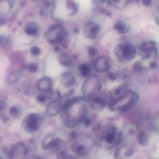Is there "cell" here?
<instances>
[{"instance_id":"6da1fadb","label":"cell","mask_w":159,"mask_h":159,"mask_svg":"<svg viewBox=\"0 0 159 159\" xmlns=\"http://www.w3.org/2000/svg\"><path fill=\"white\" fill-rule=\"evenodd\" d=\"M114 54L121 61H130L135 58L137 51L133 44L122 43L118 44L114 49Z\"/></svg>"},{"instance_id":"7a4b0ae2","label":"cell","mask_w":159,"mask_h":159,"mask_svg":"<svg viewBox=\"0 0 159 159\" xmlns=\"http://www.w3.org/2000/svg\"><path fill=\"white\" fill-rule=\"evenodd\" d=\"M128 83H125L116 87L110 94L109 105L111 109H114L118 102L124 100L132 92Z\"/></svg>"},{"instance_id":"3957f363","label":"cell","mask_w":159,"mask_h":159,"mask_svg":"<svg viewBox=\"0 0 159 159\" xmlns=\"http://www.w3.org/2000/svg\"><path fill=\"white\" fill-rule=\"evenodd\" d=\"M101 88L100 81L97 77L91 75L86 78L82 86V92L87 97L93 96Z\"/></svg>"},{"instance_id":"277c9868","label":"cell","mask_w":159,"mask_h":159,"mask_svg":"<svg viewBox=\"0 0 159 159\" xmlns=\"http://www.w3.org/2000/svg\"><path fill=\"white\" fill-rule=\"evenodd\" d=\"M66 35L65 28L60 25L56 24L49 27L46 31L45 38L51 44H57L63 41Z\"/></svg>"},{"instance_id":"5b68a950","label":"cell","mask_w":159,"mask_h":159,"mask_svg":"<svg viewBox=\"0 0 159 159\" xmlns=\"http://www.w3.org/2000/svg\"><path fill=\"white\" fill-rule=\"evenodd\" d=\"M42 124V119L36 113H30L24 118L23 126L24 129L29 133H34L38 130Z\"/></svg>"},{"instance_id":"8992f818","label":"cell","mask_w":159,"mask_h":159,"mask_svg":"<svg viewBox=\"0 0 159 159\" xmlns=\"http://www.w3.org/2000/svg\"><path fill=\"white\" fill-rule=\"evenodd\" d=\"M139 53L144 59H147L151 57L152 54L158 56V44L152 40H147L143 42L139 47Z\"/></svg>"},{"instance_id":"52a82bcc","label":"cell","mask_w":159,"mask_h":159,"mask_svg":"<svg viewBox=\"0 0 159 159\" xmlns=\"http://www.w3.org/2000/svg\"><path fill=\"white\" fill-rule=\"evenodd\" d=\"M29 152L28 147L23 143H18L12 146L8 151L9 159H23Z\"/></svg>"},{"instance_id":"ba28073f","label":"cell","mask_w":159,"mask_h":159,"mask_svg":"<svg viewBox=\"0 0 159 159\" xmlns=\"http://www.w3.org/2000/svg\"><path fill=\"white\" fill-rule=\"evenodd\" d=\"M100 26L94 21H88L83 27V33L86 37L90 40L96 39L100 31Z\"/></svg>"},{"instance_id":"9c48e42d","label":"cell","mask_w":159,"mask_h":159,"mask_svg":"<svg viewBox=\"0 0 159 159\" xmlns=\"http://www.w3.org/2000/svg\"><path fill=\"white\" fill-rule=\"evenodd\" d=\"M111 58L107 56H101L97 57L93 63L95 70L98 73H106L112 66Z\"/></svg>"},{"instance_id":"30bf717a","label":"cell","mask_w":159,"mask_h":159,"mask_svg":"<svg viewBox=\"0 0 159 159\" xmlns=\"http://www.w3.org/2000/svg\"><path fill=\"white\" fill-rule=\"evenodd\" d=\"M53 81L51 78L44 77L37 82V87L39 91L42 92H48L53 87Z\"/></svg>"},{"instance_id":"8fae6325","label":"cell","mask_w":159,"mask_h":159,"mask_svg":"<svg viewBox=\"0 0 159 159\" xmlns=\"http://www.w3.org/2000/svg\"><path fill=\"white\" fill-rule=\"evenodd\" d=\"M61 82L66 88L73 86L76 83V78L73 73H65L61 75Z\"/></svg>"},{"instance_id":"7c38bea8","label":"cell","mask_w":159,"mask_h":159,"mask_svg":"<svg viewBox=\"0 0 159 159\" xmlns=\"http://www.w3.org/2000/svg\"><path fill=\"white\" fill-rule=\"evenodd\" d=\"M104 138L108 144H114L115 142L118 144L121 139V136L114 129H111V131L104 136Z\"/></svg>"},{"instance_id":"4fadbf2b","label":"cell","mask_w":159,"mask_h":159,"mask_svg":"<svg viewBox=\"0 0 159 159\" xmlns=\"http://www.w3.org/2000/svg\"><path fill=\"white\" fill-rule=\"evenodd\" d=\"M62 108L60 102L57 100H54L49 105L46 111L49 115L54 116L59 113Z\"/></svg>"},{"instance_id":"5bb4252c","label":"cell","mask_w":159,"mask_h":159,"mask_svg":"<svg viewBox=\"0 0 159 159\" xmlns=\"http://www.w3.org/2000/svg\"><path fill=\"white\" fill-rule=\"evenodd\" d=\"M139 99V94L136 92L133 91L132 94L131 95L130 100L126 104L121 106L119 108L121 112H125L127 110L130 109L137 103Z\"/></svg>"},{"instance_id":"9a60e30c","label":"cell","mask_w":159,"mask_h":159,"mask_svg":"<svg viewBox=\"0 0 159 159\" xmlns=\"http://www.w3.org/2000/svg\"><path fill=\"white\" fill-rule=\"evenodd\" d=\"M113 28L118 33L124 34L129 32L130 28L128 24L122 21H118L113 24Z\"/></svg>"},{"instance_id":"2e32d148","label":"cell","mask_w":159,"mask_h":159,"mask_svg":"<svg viewBox=\"0 0 159 159\" xmlns=\"http://www.w3.org/2000/svg\"><path fill=\"white\" fill-rule=\"evenodd\" d=\"M59 62L64 67L70 68L73 65V59L69 54L65 53H62L58 58Z\"/></svg>"},{"instance_id":"e0dca14e","label":"cell","mask_w":159,"mask_h":159,"mask_svg":"<svg viewBox=\"0 0 159 159\" xmlns=\"http://www.w3.org/2000/svg\"><path fill=\"white\" fill-rule=\"evenodd\" d=\"M105 100L99 97L95 96L92 99L91 102V107L96 110H101L105 105Z\"/></svg>"},{"instance_id":"ac0fdd59","label":"cell","mask_w":159,"mask_h":159,"mask_svg":"<svg viewBox=\"0 0 159 159\" xmlns=\"http://www.w3.org/2000/svg\"><path fill=\"white\" fill-rule=\"evenodd\" d=\"M78 70L79 71L80 75L83 78H86L91 76V68L88 64L83 63L78 66Z\"/></svg>"},{"instance_id":"d6986e66","label":"cell","mask_w":159,"mask_h":159,"mask_svg":"<svg viewBox=\"0 0 159 159\" xmlns=\"http://www.w3.org/2000/svg\"><path fill=\"white\" fill-rule=\"evenodd\" d=\"M65 5L67 9L71 12V15H74L78 13L79 9V4L78 2L74 1H67Z\"/></svg>"},{"instance_id":"ffe728a7","label":"cell","mask_w":159,"mask_h":159,"mask_svg":"<svg viewBox=\"0 0 159 159\" xmlns=\"http://www.w3.org/2000/svg\"><path fill=\"white\" fill-rule=\"evenodd\" d=\"M20 78V73L18 71H13L8 75L7 82L9 84L13 85L17 83Z\"/></svg>"},{"instance_id":"44dd1931","label":"cell","mask_w":159,"mask_h":159,"mask_svg":"<svg viewBox=\"0 0 159 159\" xmlns=\"http://www.w3.org/2000/svg\"><path fill=\"white\" fill-rule=\"evenodd\" d=\"M22 108L18 105H14L10 108L9 113L11 116L15 118H18L22 114Z\"/></svg>"},{"instance_id":"7402d4cb","label":"cell","mask_w":159,"mask_h":159,"mask_svg":"<svg viewBox=\"0 0 159 159\" xmlns=\"http://www.w3.org/2000/svg\"><path fill=\"white\" fill-rule=\"evenodd\" d=\"M60 140L58 139H51V141L45 144L44 147L45 149H52L55 148L59 145Z\"/></svg>"},{"instance_id":"603a6c76","label":"cell","mask_w":159,"mask_h":159,"mask_svg":"<svg viewBox=\"0 0 159 159\" xmlns=\"http://www.w3.org/2000/svg\"><path fill=\"white\" fill-rule=\"evenodd\" d=\"M25 32L28 35L35 36L37 34L38 30L35 26L30 25L26 27L25 30Z\"/></svg>"},{"instance_id":"cb8c5ba5","label":"cell","mask_w":159,"mask_h":159,"mask_svg":"<svg viewBox=\"0 0 159 159\" xmlns=\"http://www.w3.org/2000/svg\"><path fill=\"white\" fill-rule=\"evenodd\" d=\"M148 137L145 133H142L139 134V142L142 145H146L148 143Z\"/></svg>"},{"instance_id":"d4e9b609","label":"cell","mask_w":159,"mask_h":159,"mask_svg":"<svg viewBox=\"0 0 159 159\" xmlns=\"http://www.w3.org/2000/svg\"><path fill=\"white\" fill-rule=\"evenodd\" d=\"M134 71L136 73H141L143 69V66L141 62L137 61L135 62L133 66Z\"/></svg>"},{"instance_id":"484cf974","label":"cell","mask_w":159,"mask_h":159,"mask_svg":"<svg viewBox=\"0 0 159 159\" xmlns=\"http://www.w3.org/2000/svg\"><path fill=\"white\" fill-rule=\"evenodd\" d=\"M87 49L88 55L91 57H94L98 55V50L94 46H88Z\"/></svg>"},{"instance_id":"4316f807","label":"cell","mask_w":159,"mask_h":159,"mask_svg":"<svg viewBox=\"0 0 159 159\" xmlns=\"http://www.w3.org/2000/svg\"><path fill=\"white\" fill-rule=\"evenodd\" d=\"M31 53L33 56H37L41 53V49L39 48L36 46H33L30 50Z\"/></svg>"},{"instance_id":"83f0119b","label":"cell","mask_w":159,"mask_h":159,"mask_svg":"<svg viewBox=\"0 0 159 159\" xmlns=\"http://www.w3.org/2000/svg\"><path fill=\"white\" fill-rule=\"evenodd\" d=\"M28 69L29 70V71L31 73H35L37 71L38 69V67L37 65L34 63H31L30 64L28 65Z\"/></svg>"},{"instance_id":"f1b7e54d","label":"cell","mask_w":159,"mask_h":159,"mask_svg":"<svg viewBox=\"0 0 159 159\" xmlns=\"http://www.w3.org/2000/svg\"><path fill=\"white\" fill-rule=\"evenodd\" d=\"M57 158L58 159H67L68 157L65 152L64 151H61L58 153Z\"/></svg>"},{"instance_id":"f546056e","label":"cell","mask_w":159,"mask_h":159,"mask_svg":"<svg viewBox=\"0 0 159 159\" xmlns=\"http://www.w3.org/2000/svg\"><path fill=\"white\" fill-rule=\"evenodd\" d=\"M120 75H121V79H122V80L124 81H126L129 79V74L127 73V71H126V70L122 71L120 73Z\"/></svg>"},{"instance_id":"4dcf8cb0","label":"cell","mask_w":159,"mask_h":159,"mask_svg":"<svg viewBox=\"0 0 159 159\" xmlns=\"http://www.w3.org/2000/svg\"><path fill=\"white\" fill-rule=\"evenodd\" d=\"M108 77L111 81H114L116 79L117 75L114 73H109L108 74Z\"/></svg>"},{"instance_id":"1f68e13d","label":"cell","mask_w":159,"mask_h":159,"mask_svg":"<svg viewBox=\"0 0 159 159\" xmlns=\"http://www.w3.org/2000/svg\"><path fill=\"white\" fill-rule=\"evenodd\" d=\"M149 66L151 69L154 70L156 69L158 67V64L155 62L152 61L149 63Z\"/></svg>"},{"instance_id":"d6a6232c","label":"cell","mask_w":159,"mask_h":159,"mask_svg":"<svg viewBox=\"0 0 159 159\" xmlns=\"http://www.w3.org/2000/svg\"><path fill=\"white\" fill-rule=\"evenodd\" d=\"M141 2H142V4L146 7H148L152 3V1L150 0H143V1H142Z\"/></svg>"},{"instance_id":"836d02e7","label":"cell","mask_w":159,"mask_h":159,"mask_svg":"<svg viewBox=\"0 0 159 159\" xmlns=\"http://www.w3.org/2000/svg\"><path fill=\"white\" fill-rule=\"evenodd\" d=\"M38 100L40 102H44L45 100V97L44 96H43L38 97Z\"/></svg>"},{"instance_id":"e575fe53","label":"cell","mask_w":159,"mask_h":159,"mask_svg":"<svg viewBox=\"0 0 159 159\" xmlns=\"http://www.w3.org/2000/svg\"><path fill=\"white\" fill-rule=\"evenodd\" d=\"M84 124L86 125H89L91 124V121L89 118H86L84 121Z\"/></svg>"},{"instance_id":"d590c367","label":"cell","mask_w":159,"mask_h":159,"mask_svg":"<svg viewBox=\"0 0 159 159\" xmlns=\"http://www.w3.org/2000/svg\"><path fill=\"white\" fill-rule=\"evenodd\" d=\"M5 107V103L4 102H0V110L4 109Z\"/></svg>"},{"instance_id":"8d00e7d4","label":"cell","mask_w":159,"mask_h":159,"mask_svg":"<svg viewBox=\"0 0 159 159\" xmlns=\"http://www.w3.org/2000/svg\"><path fill=\"white\" fill-rule=\"evenodd\" d=\"M0 159H1V156H0Z\"/></svg>"}]
</instances>
